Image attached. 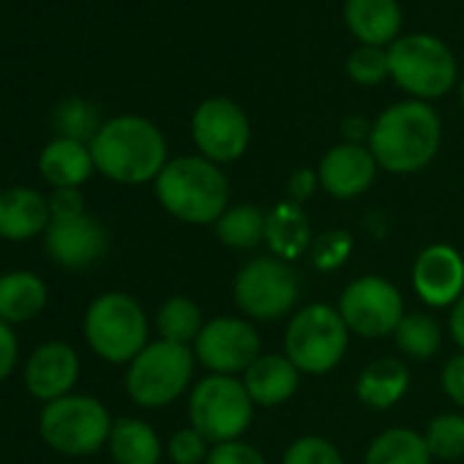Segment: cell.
Wrapping results in <instances>:
<instances>
[{
  "instance_id": "1",
  "label": "cell",
  "mask_w": 464,
  "mask_h": 464,
  "mask_svg": "<svg viewBox=\"0 0 464 464\" xmlns=\"http://www.w3.org/2000/svg\"><path fill=\"white\" fill-rule=\"evenodd\" d=\"M91 156L96 169L112 183L140 186L156 180L167 164V140L140 115H118L102 123L91 140Z\"/></svg>"
},
{
  "instance_id": "2",
  "label": "cell",
  "mask_w": 464,
  "mask_h": 464,
  "mask_svg": "<svg viewBox=\"0 0 464 464\" xmlns=\"http://www.w3.org/2000/svg\"><path fill=\"white\" fill-rule=\"evenodd\" d=\"M440 115L426 102H399L388 107L369 134V150L377 164L396 175L423 169L440 148Z\"/></svg>"
},
{
  "instance_id": "3",
  "label": "cell",
  "mask_w": 464,
  "mask_h": 464,
  "mask_svg": "<svg viewBox=\"0 0 464 464\" xmlns=\"http://www.w3.org/2000/svg\"><path fill=\"white\" fill-rule=\"evenodd\" d=\"M156 199L186 224H216L227 210L229 186L221 169L202 156H178L156 178Z\"/></svg>"
},
{
  "instance_id": "4",
  "label": "cell",
  "mask_w": 464,
  "mask_h": 464,
  "mask_svg": "<svg viewBox=\"0 0 464 464\" xmlns=\"http://www.w3.org/2000/svg\"><path fill=\"white\" fill-rule=\"evenodd\" d=\"M82 331L88 347L107 363H131L148 347L145 309L126 293H104L93 298Z\"/></svg>"
},
{
  "instance_id": "5",
  "label": "cell",
  "mask_w": 464,
  "mask_h": 464,
  "mask_svg": "<svg viewBox=\"0 0 464 464\" xmlns=\"http://www.w3.org/2000/svg\"><path fill=\"white\" fill-rule=\"evenodd\" d=\"M110 410L88 393H69L42 407L39 434L63 456H91L110 442Z\"/></svg>"
},
{
  "instance_id": "6",
  "label": "cell",
  "mask_w": 464,
  "mask_h": 464,
  "mask_svg": "<svg viewBox=\"0 0 464 464\" xmlns=\"http://www.w3.org/2000/svg\"><path fill=\"white\" fill-rule=\"evenodd\" d=\"M194 350L175 342H150L126 369L123 385L134 404L156 410L172 404L191 382Z\"/></svg>"
},
{
  "instance_id": "7",
  "label": "cell",
  "mask_w": 464,
  "mask_h": 464,
  "mask_svg": "<svg viewBox=\"0 0 464 464\" xmlns=\"http://www.w3.org/2000/svg\"><path fill=\"white\" fill-rule=\"evenodd\" d=\"M350 328L344 325L339 309L328 304H309L293 314L285 350L287 358L306 374H325L331 372L347 353Z\"/></svg>"
},
{
  "instance_id": "8",
  "label": "cell",
  "mask_w": 464,
  "mask_h": 464,
  "mask_svg": "<svg viewBox=\"0 0 464 464\" xmlns=\"http://www.w3.org/2000/svg\"><path fill=\"white\" fill-rule=\"evenodd\" d=\"M255 401L246 385L229 374L199 380L188 396V420L208 442L238 440L252 423Z\"/></svg>"
},
{
  "instance_id": "9",
  "label": "cell",
  "mask_w": 464,
  "mask_h": 464,
  "mask_svg": "<svg viewBox=\"0 0 464 464\" xmlns=\"http://www.w3.org/2000/svg\"><path fill=\"white\" fill-rule=\"evenodd\" d=\"M388 69L396 85L415 99L445 96L456 82L453 53L429 34L396 39L388 47Z\"/></svg>"
},
{
  "instance_id": "10",
  "label": "cell",
  "mask_w": 464,
  "mask_h": 464,
  "mask_svg": "<svg viewBox=\"0 0 464 464\" xmlns=\"http://www.w3.org/2000/svg\"><path fill=\"white\" fill-rule=\"evenodd\" d=\"M298 276L279 257H257L246 263L238 276L232 295L236 304L257 320H279L298 301Z\"/></svg>"
},
{
  "instance_id": "11",
  "label": "cell",
  "mask_w": 464,
  "mask_h": 464,
  "mask_svg": "<svg viewBox=\"0 0 464 464\" xmlns=\"http://www.w3.org/2000/svg\"><path fill=\"white\" fill-rule=\"evenodd\" d=\"M339 314L353 334L363 339H382L401 323L404 304L391 282L380 276H361L344 287Z\"/></svg>"
},
{
  "instance_id": "12",
  "label": "cell",
  "mask_w": 464,
  "mask_h": 464,
  "mask_svg": "<svg viewBox=\"0 0 464 464\" xmlns=\"http://www.w3.org/2000/svg\"><path fill=\"white\" fill-rule=\"evenodd\" d=\"M191 137L202 159L213 164L236 161L249 148V118L229 99H208L191 115Z\"/></svg>"
},
{
  "instance_id": "13",
  "label": "cell",
  "mask_w": 464,
  "mask_h": 464,
  "mask_svg": "<svg viewBox=\"0 0 464 464\" xmlns=\"http://www.w3.org/2000/svg\"><path fill=\"white\" fill-rule=\"evenodd\" d=\"M260 334L238 317H216L202 325L194 342V358L213 374L246 372L260 358Z\"/></svg>"
},
{
  "instance_id": "14",
  "label": "cell",
  "mask_w": 464,
  "mask_h": 464,
  "mask_svg": "<svg viewBox=\"0 0 464 464\" xmlns=\"http://www.w3.org/2000/svg\"><path fill=\"white\" fill-rule=\"evenodd\" d=\"M107 249H110L107 227L91 213H82L77 218L50 221L44 232V252L63 271H85L96 266L107 255Z\"/></svg>"
},
{
  "instance_id": "15",
  "label": "cell",
  "mask_w": 464,
  "mask_h": 464,
  "mask_svg": "<svg viewBox=\"0 0 464 464\" xmlns=\"http://www.w3.org/2000/svg\"><path fill=\"white\" fill-rule=\"evenodd\" d=\"M80 369H82L80 353L69 342H44L25 361V372H23L25 391L36 401L50 404L55 399L74 393Z\"/></svg>"
},
{
  "instance_id": "16",
  "label": "cell",
  "mask_w": 464,
  "mask_h": 464,
  "mask_svg": "<svg viewBox=\"0 0 464 464\" xmlns=\"http://www.w3.org/2000/svg\"><path fill=\"white\" fill-rule=\"evenodd\" d=\"M412 285L423 304L453 306L464 290V260L448 244L426 246L412 266Z\"/></svg>"
},
{
  "instance_id": "17",
  "label": "cell",
  "mask_w": 464,
  "mask_h": 464,
  "mask_svg": "<svg viewBox=\"0 0 464 464\" xmlns=\"http://www.w3.org/2000/svg\"><path fill=\"white\" fill-rule=\"evenodd\" d=\"M377 167L380 164L369 148H363L358 142H342V145H334L323 156L317 178H320V186L331 197L353 199L374 183Z\"/></svg>"
},
{
  "instance_id": "18",
  "label": "cell",
  "mask_w": 464,
  "mask_h": 464,
  "mask_svg": "<svg viewBox=\"0 0 464 464\" xmlns=\"http://www.w3.org/2000/svg\"><path fill=\"white\" fill-rule=\"evenodd\" d=\"M47 194L31 186H9L0 191V241L28 244L50 227Z\"/></svg>"
},
{
  "instance_id": "19",
  "label": "cell",
  "mask_w": 464,
  "mask_h": 464,
  "mask_svg": "<svg viewBox=\"0 0 464 464\" xmlns=\"http://www.w3.org/2000/svg\"><path fill=\"white\" fill-rule=\"evenodd\" d=\"M344 23L363 47L393 44L401 28L396 0H344Z\"/></svg>"
},
{
  "instance_id": "20",
  "label": "cell",
  "mask_w": 464,
  "mask_h": 464,
  "mask_svg": "<svg viewBox=\"0 0 464 464\" xmlns=\"http://www.w3.org/2000/svg\"><path fill=\"white\" fill-rule=\"evenodd\" d=\"M96 164L88 142L55 137L39 153V172L53 188H80L93 175Z\"/></svg>"
},
{
  "instance_id": "21",
  "label": "cell",
  "mask_w": 464,
  "mask_h": 464,
  "mask_svg": "<svg viewBox=\"0 0 464 464\" xmlns=\"http://www.w3.org/2000/svg\"><path fill=\"white\" fill-rule=\"evenodd\" d=\"M301 372L287 355H260L244 374V385L255 404L276 407L298 391Z\"/></svg>"
},
{
  "instance_id": "22",
  "label": "cell",
  "mask_w": 464,
  "mask_h": 464,
  "mask_svg": "<svg viewBox=\"0 0 464 464\" xmlns=\"http://www.w3.org/2000/svg\"><path fill=\"white\" fill-rule=\"evenodd\" d=\"M50 301L47 282L34 271H9L0 276V320L14 325L36 320Z\"/></svg>"
},
{
  "instance_id": "23",
  "label": "cell",
  "mask_w": 464,
  "mask_h": 464,
  "mask_svg": "<svg viewBox=\"0 0 464 464\" xmlns=\"http://www.w3.org/2000/svg\"><path fill=\"white\" fill-rule=\"evenodd\" d=\"M266 241L274 249L279 260H298L304 252L312 249V232H309V218L304 208L293 199L279 202L276 208L268 210V224H266Z\"/></svg>"
},
{
  "instance_id": "24",
  "label": "cell",
  "mask_w": 464,
  "mask_h": 464,
  "mask_svg": "<svg viewBox=\"0 0 464 464\" xmlns=\"http://www.w3.org/2000/svg\"><path fill=\"white\" fill-rule=\"evenodd\" d=\"M410 388V372L401 361L396 358H377L372 361L358 382H355V393L366 407L374 410H388L393 407Z\"/></svg>"
},
{
  "instance_id": "25",
  "label": "cell",
  "mask_w": 464,
  "mask_h": 464,
  "mask_svg": "<svg viewBox=\"0 0 464 464\" xmlns=\"http://www.w3.org/2000/svg\"><path fill=\"white\" fill-rule=\"evenodd\" d=\"M110 456L115 464H159L161 442L150 423L140 418H118L110 431Z\"/></svg>"
},
{
  "instance_id": "26",
  "label": "cell",
  "mask_w": 464,
  "mask_h": 464,
  "mask_svg": "<svg viewBox=\"0 0 464 464\" xmlns=\"http://www.w3.org/2000/svg\"><path fill=\"white\" fill-rule=\"evenodd\" d=\"M431 453L426 440L412 429H385L377 434L363 456V464H429Z\"/></svg>"
},
{
  "instance_id": "27",
  "label": "cell",
  "mask_w": 464,
  "mask_h": 464,
  "mask_svg": "<svg viewBox=\"0 0 464 464\" xmlns=\"http://www.w3.org/2000/svg\"><path fill=\"white\" fill-rule=\"evenodd\" d=\"M266 224L268 213H263L257 205H236L224 210L216 221V236L229 249H255L260 241H266Z\"/></svg>"
},
{
  "instance_id": "28",
  "label": "cell",
  "mask_w": 464,
  "mask_h": 464,
  "mask_svg": "<svg viewBox=\"0 0 464 464\" xmlns=\"http://www.w3.org/2000/svg\"><path fill=\"white\" fill-rule=\"evenodd\" d=\"M156 328L164 342H175V344L197 342L202 331V309L191 298L175 295L161 304L156 314Z\"/></svg>"
},
{
  "instance_id": "29",
  "label": "cell",
  "mask_w": 464,
  "mask_h": 464,
  "mask_svg": "<svg viewBox=\"0 0 464 464\" xmlns=\"http://www.w3.org/2000/svg\"><path fill=\"white\" fill-rule=\"evenodd\" d=\"M393 334H396V347H399L404 355L418 358V361L431 358V355L440 350V342H442L440 323H437L434 317L423 314V312L404 314Z\"/></svg>"
},
{
  "instance_id": "30",
  "label": "cell",
  "mask_w": 464,
  "mask_h": 464,
  "mask_svg": "<svg viewBox=\"0 0 464 464\" xmlns=\"http://www.w3.org/2000/svg\"><path fill=\"white\" fill-rule=\"evenodd\" d=\"M53 123L58 129V137L66 140H77V142H88L99 134L102 121L93 104L82 102V99H66L55 107Z\"/></svg>"
},
{
  "instance_id": "31",
  "label": "cell",
  "mask_w": 464,
  "mask_h": 464,
  "mask_svg": "<svg viewBox=\"0 0 464 464\" xmlns=\"http://www.w3.org/2000/svg\"><path fill=\"white\" fill-rule=\"evenodd\" d=\"M423 440H426L431 456H440V459H448V461L464 456V418L456 415V412L437 415L429 423Z\"/></svg>"
},
{
  "instance_id": "32",
  "label": "cell",
  "mask_w": 464,
  "mask_h": 464,
  "mask_svg": "<svg viewBox=\"0 0 464 464\" xmlns=\"http://www.w3.org/2000/svg\"><path fill=\"white\" fill-rule=\"evenodd\" d=\"M347 77L358 85H380L385 77H391L388 69V53L382 47H358L347 58Z\"/></svg>"
},
{
  "instance_id": "33",
  "label": "cell",
  "mask_w": 464,
  "mask_h": 464,
  "mask_svg": "<svg viewBox=\"0 0 464 464\" xmlns=\"http://www.w3.org/2000/svg\"><path fill=\"white\" fill-rule=\"evenodd\" d=\"M312 263L320 268V271H334L339 266L347 263V257L353 255V236L347 229H331V232H323L317 241H312Z\"/></svg>"
},
{
  "instance_id": "34",
  "label": "cell",
  "mask_w": 464,
  "mask_h": 464,
  "mask_svg": "<svg viewBox=\"0 0 464 464\" xmlns=\"http://www.w3.org/2000/svg\"><path fill=\"white\" fill-rule=\"evenodd\" d=\"M282 464H344V459L331 440L309 434V437H298L285 450Z\"/></svg>"
},
{
  "instance_id": "35",
  "label": "cell",
  "mask_w": 464,
  "mask_h": 464,
  "mask_svg": "<svg viewBox=\"0 0 464 464\" xmlns=\"http://www.w3.org/2000/svg\"><path fill=\"white\" fill-rule=\"evenodd\" d=\"M205 437L197 431V429H178L172 437H169V445H167V450H169V459L175 461V464H199V461H205L208 459V450H205Z\"/></svg>"
},
{
  "instance_id": "36",
  "label": "cell",
  "mask_w": 464,
  "mask_h": 464,
  "mask_svg": "<svg viewBox=\"0 0 464 464\" xmlns=\"http://www.w3.org/2000/svg\"><path fill=\"white\" fill-rule=\"evenodd\" d=\"M205 464H266V456L249 442L227 440V442H218L208 450Z\"/></svg>"
},
{
  "instance_id": "37",
  "label": "cell",
  "mask_w": 464,
  "mask_h": 464,
  "mask_svg": "<svg viewBox=\"0 0 464 464\" xmlns=\"http://www.w3.org/2000/svg\"><path fill=\"white\" fill-rule=\"evenodd\" d=\"M47 205H50V218L53 221H63V218H77L85 210V197L80 188H53V194H47Z\"/></svg>"
},
{
  "instance_id": "38",
  "label": "cell",
  "mask_w": 464,
  "mask_h": 464,
  "mask_svg": "<svg viewBox=\"0 0 464 464\" xmlns=\"http://www.w3.org/2000/svg\"><path fill=\"white\" fill-rule=\"evenodd\" d=\"M17 361H20V339H17V331L0 320V382H6L14 369H17Z\"/></svg>"
},
{
  "instance_id": "39",
  "label": "cell",
  "mask_w": 464,
  "mask_h": 464,
  "mask_svg": "<svg viewBox=\"0 0 464 464\" xmlns=\"http://www.w3.org/2000/svg\"><path fill=\"white\" fill-rule=\"evenodd\" d=\"M442 388L450 396V401L464 410V353L453 355L445 363V369H442Z\"/></svg>"
},
{
  "instance_id": "40",
  "label": "cell",
  "mask_w": 464,
  "mask_h": 464,
  "mask_svg": "<svg viewBox=\"0 0 464 464\" xmlns=\"http://www.w3.org/2000/svg\"><path fill=\"white\" fill-rule=\"evenodd\" d=\"M317 183H320V178H317L314 169H298V172L290 178V183H287V194L293 197V202L301 205V202H306V199L314 194Z\"/></svg>"
},
{
  "instance_id": "41",
  "label": "cell",
  "mask_w": 464,
  "mask_h": 464,
  "mask_svg": "<svg viewBox=\"0 0 464 464\" xmlns=\"http://www.w3.org/2000/svg\"><path fill=\"white\" fill-rule=\"evenodd\" d=\"M342 134L350 140V142H358L361 145V140L363 137H369L372 134V123L366 121V118H347L344 123H342Z\"/></svg>"
},
{
  "instance_id": "42",
  "label": "cell",
  "mask_w": 464,
  "mask_h": 464,
  "mask_svg": "<svg viewBox=\"0 0 464 464\" xmlns=\"http://www.w3.org/2000/svg\"><path fill=\"white\" fill-rule=\"evenodd\" d=\"M448 328H450L453 342L464 350V295L453 304V309H450V320H448Z\"/></svg>"
},
{
  "instance_id": "43",
  "label": "cell",
  "mask_w": 464,
  "mask_h": 464,
  "mask_svg": "<svg viewBox=\"0 0 464 464\" xmlns=\"http://www.w3.org/2000/svg\"><path fill=\"white\" fill-rule=\"evenodd\" d=\"M461 107H464V80H461Z\"/></svg>"
}]
</instances>
